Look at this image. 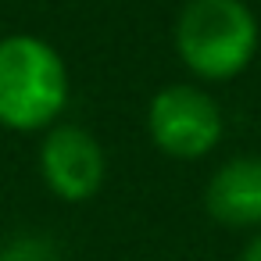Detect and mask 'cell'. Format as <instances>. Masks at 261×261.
Masks as SVG:
<instances>
[{
	"instance_id": "obj_4",
	"label": "cell",
	"mask_w": 261,
	"mask_h": 261,
	"mask_svg": "<svg viewBox=\"0 0 261 261\" xmlns=\"http://www.w3.org/2000/svg\"><path fill=\"white\" fill-rule=\"evenodd\" d=\"M40 179L47 193L61 204H86L100 193L108 179V154L100 140L75 122H58L43 133L36 150Z\"/></svg>"
},
{
	"instance_id": "obj_5",
	"label": "cell",
	"mask_w": 261,
	"mask_h": 261,
	"mask_svg": "<svg viewBox=\"0 0 261 261\" xmlns=\"http://www.w3.org/2000/svg\"><path fill=\"white\" fill-rule=\"evenodd\" d=\"M204 211L229 232L261 229V154H240L222 161L204 182Z\"/></svg>"
},
{
	"instance_id": "obj_2",
	"label": "cell",
	"mask_w": 261,
	"mask_h": 261,
	"mask_svg": "<svg viewBox=\"0 0 261 261\" xmlns=\"http://www.w3.org/2000/svg\"><path fill=\"white\" fill-rule=\"evenodd\" d=\"M172 43L193 83H232L261 50V22L247 0H186Z\"/></svg>"
},
{
	"instance_id": "obj_6",
	"label": "cell",
	"mask_w": 261,
	"mask_h": 261,
	"mask_svg": "<svg viewBox=\"0 0 261 261\" xmlns=\"http://www.w3.org/2000/svg\"><path fill=\"white\" fill-rule=\"evenodd\" d=\"M0 261H61V247L43 232H15L0 243Z\"/></svg>"
},
{
	"instance_id": "obj_1",
	"label": "cell",
	"mask_w": 261,
	"mask_h": 261,
	"mask_svg": "<svg viewBox=\"0 0 261 261\" xmlns=\"http://www.w3.org/2000/svg\"><path fill=\"white\" fill-rule=\"evenodd\" d=\"M72 75L61 50L33 33L0 36V129L47 133L65 122Z\"/></svg>"
},
{
	"instance_id": "obj_3",
	"label": "cell",
	"mask_w": 261,
	"mask_h": 261,
	"mask_svg": "<svg viewBox=\"0 0 261 261\" xmlns=\"http://www.w3.org/2000/svg\"><path fill=\"white\" fill-rule=\"evenodd\" d=\"M147 140L172 161H200L218 150L225 115L215 93L200 83H168L150 93L143 111Z\"/></svg>"
},
{
	"instance_id": "obj_7",
	"label": "cell",
	"mask_w": 261,
	"mask_h": 261,
	"mask_svg": "<svg viewBox=\"0 0 261 261\" xmlns=\"http://www.w3.org/2000/svg\"><path fill=\"white\" fill-rule=\"evenodd\" d=\"M236 261H261V229H257V232H250V236L243 240V247H240Z\"/></svg>"
}]
</instances>
